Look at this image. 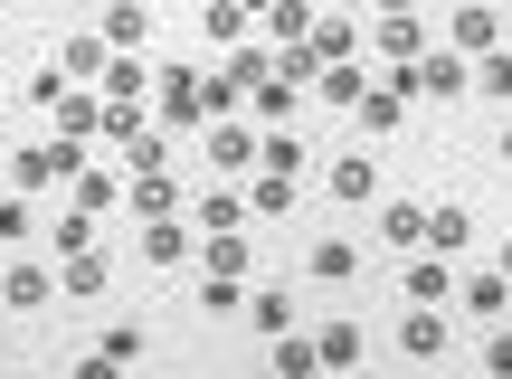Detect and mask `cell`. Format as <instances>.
<instances>
[{
    "mask_svg": "<svg viewBox=\"0 0 512 379\" xmlns=\"http://www.w3.org/2000/svg\"><path fill=\"white\" fill-rule=\"evenodd\" d=\"M48 114H57V133H76V143H95V133H105V95H95V86H67Z\"/></svg>",
    "mask_w": 512,
    "mask_h": 379,
    "instance_id": "30bf717a",
    "label": "cell"
},
{
    "mask_svg": "<svg viewBox=\"0 0 512 379\" xmlns=\"http://www.w3.org/2000/svg\"><path fill=\"white\" fill-rule=\"evenodd\" d=\"M380 237H389V247H427V209H418V199H389V209H380Z\"/></svg>",
    "mask_w": 512,
    "mask_h": 379,
    "instance_id": "603a6c76",
    "label": "cell"
},
{
    "mask_svg": "<svg viewBox=\"0 0 512 379\" xmlns=\"http://www.w3.org/2000/svg\"><path fill=\"white\" fill-rule=\"evenodd\" d=\"M76 10H105V0H76Z\"/></svg>",
    "mask_w": 512,
    "mask_h": 379,
    "instance_id": "bcb514c9",
    "label": "cell"
},
{
    "mask_svg": "<svg viewBox=\"0 0 512 379\" xmlns=\"http://www.w3.org/2000/svg\"><path fill=\"white\" fill-rule=\"evenodd\" d=\"M105 57H114V48H105V29H86V38H67V48H57V67H67L76 86H95V76H105Z\"/></svg>",
    "mask_w": 512,
    "mask_h": 379,
    "instance_id": "7402d4cb",
    "label": "cell"
},
{
    "mask_svg": "<svg viewBox=\"0 0 512 379\" xmlns=\"http://www.w3.org/2000/svg\"><path fill=\"white\" fill-rule=\"evenodd\" d=\"M427 247L456 256V247H465V209H427Z\"/></svg>",
    "mask_w": 512,
    "mask_h": 379,
    "instance_id": "74e56055",
    "label": "cell"
},
{
    "mask_svg": "<svg viewBox=\"0 0 512 379\" xmlns=\"http://www.w3.org/2000/svg\"><path fill=\"white\" fill-rule=\"evenodd\" d=\"M0 304H10V313L57 304V275H48V266H10V275H0Z\"/></svg>",
    "mask_w": 512,
    "mask_h": 379,
    "instance_id": "5bb4252c",
    "label": "cell"
},
{
    "mask_svg": "<svg viewBox=\"0 0 512 379\" xmlns=\"http://www.w3.org/2000/svg\"><path fill=\"white\" fill-rule=\"evenodd\" d=\"M484 370H512V332H494V342H484Z\"/></svg>",
    "mask_w": 512,
    "mask_h": 379,
    "instance_id": "ab89813d",
    "label": "cell"
},
{
    "mask_svg": "<svg viewBox=\"0 0 512 379\" xmlns=\"http://www.w3.org/2000/svg\"><path fill=\"white\" fill-rule=\"evenodd\" d=\"M361 86H370V76H361V57H332V67L313 76V95H323V105H342V114L361 105Z\"/></svg>",
    "mask_w": 512,
    "mask_h": 379,
    "instance_id": "ffe728a7",
    "label": "cell"
},
{
    "mask_svg": "<svg viewBox=\"0 0 512 379\" xmlns=\"http://www.w3.org/2000/svg\"><path fill=\"white\" fill-rule=\"evenodd\" d=\"M465 76H475V57H456V48H418L408 86H418V95H437V105H446V95H465Z\"/></svg>",
    "mask_w": 512,
    "mask_h": 379,
    "instance_id": "5b68a950",
    "label": "cell"
},
{
    "mask_svg": "<svg viewBox=\"0 0 512 379\" xmlns=\"http://www.w3.org/2000/svg\"><path fill=\"white\" fill-rule=\"evenodd\" d=\"M323 10H370V0H323Z\"/></svg>",
    "mask_w": 512,
    "mask_h": 379,
    "instance_id": "7bdbcfd3",
    "label": "cell"
},
{
    "mask_svg": "<svg viewBox=\"0 0 512 379\" xmlns=\"http://www.w3.org/2000/svg\"><path fill=\"white\" fill-rule=\"evenodd\" d=\"M494 152H503V171H512V124H503V133H494Z\"/></svg>",
    "mask_w": 512,
    "mask_h": 379,
    "instance_id": "60d3db41",
    "label": "cell"
},
{
    "mask_svg": "<svg viewBox=\"0 0 512 379\" xmlns=\"http://www.w3.org/2000/svg\"><path fill=\"white\" fill-rule=\"evenodd\" d=\"M266 361L285 370V379H313V370H323V351H313V332H304V342H294V332H275V351H266Z\"/></svg>",
    "mask_w": 512,
    "mask_h": 379,
    "instance_id": "f546056e",
    "label": "cell"
},
{
    "mask_svg": "<svg viewBox=\"0 0 512 379\" xmlns=\"http://www.w3.org/2000/svg\"><path fill=\"white\" fill-rule=\"evenodd\" d=\"M446 48H456V57L503 48V10H494V0H456V29H446Z\"/></svg>",
    "mask_w": 512,
    "mask_h": 379,
    "instance_id": "277c9868",
    "label": "cell"
},
{
    "mask_svg": "<svg viewBox=\"0 0 512 379\" xmlns=\"http://www.w3.org/2000/svg\"><path fill=\"white\" fill-rule=\"evenodd\" d=\"M247 199H256V218H285L294 199H304V181H294V171H256V181H247Z\"/></svg>",
    "mask_w": 512,
    "mask_h": 379,
    "instance_id": "d4e9b609",
    "label": "cell"
},
{
    "mask_svg": "<svg viewBox=\"0 0 512 379\" xmlns=\"http://www.w3.org/2000/svg\"><path fill=\"white\" fill-rule=\"evenodd\" d=\"M275 67V48H247V38H238V48H228V76H238V86H256V76H266Z\"/></svg>",
    "mask_w": 512,
    "mask_h": 379,
    "instance_id": "f35d334b",
    "label": "cell"
},
{
    "mask_svg": "<svg viewBox=\"0 0 512 379\" xmlns=\"http://www.w3.org/2000/svg\"><path fill=\"white\" fill-rule=\"evenodd\" d=\"M238 10H247V19H256V10H266V0H238Z\"/></svg>",
    "mask_w": 512,
    "mask_h": 379,
    "instance_id": "f6af8a7d",
    "label": "cell"
},
{
    "mask_svg": "<svg viewBox=\"0 0 512 379\" xmlns=\"http://www.w3.org/2000/svg\"><path fill=\"white\" fill-rule=\"evenodd\" d=\"M133 361H143V332H133V323H114V332H105V342H95L76 370H86V379H105V370H133Z\"/></svg>",
    "mask_w": 512,
    "mask_h": 379,
    "instance_id": "9a60e30c",
    "label": "cell"
},
{
    "mask_svg": "<svg viewBox=\"0 0 512 379\" xmlns=\"http://www.w3.org/2000/svg\"><path fill=\"white\" fill-rule=\"evenodd\" d=\"M247 29H256V19L238 10V0H209V10H200V38H219V48H238Z\"/></svg>",
    "mask_w": 512,
    "mask_h": 379,
    "instance_id": "4316f807",
    "label": "cell"
},
{
    "mask_svg": "<svg viewBox=\"0 0 512 379\" xmlns=\"http://www.w3.org/2000/svg\"><path fill=\"white\" fill-rule=\"evenodd\" d=\"M200 275H256V247H247V228H219V237H200Z\"/></svg>",
    "mask_w": 512,
    "mask_h": 379,
    "instance_id": "7c38bea8",
    "label": "cell"
},
{
    "mask_svg": "<svg viewBox=\"0 0 512 379\" xmlns=\"http://www.w3.org/2000/svg\"><path fill=\"white\" fill-rule=\"evenodd\" d=\"M370 10H418V0H370Z\"/></svg>",
    "mask_w": 512,
    "mask_h": 379,
    "instance_id": "b9f144b4",
    "label": "cell"
},
{
    "mask_svg": "<svg viewBox=\"0 0 512 379\" xmlns=\"http://www.w3.org/2000/svg\"><path fill=\"white\" fill-rule=\"evenodd\" d=\"M181 218H190L200 237H219V228H247V218H256V199H247V190H200Z\"/></svg>",
    "mask_w": 512,
    "mask_h": 379,
    "instance_id": "52a82bcc",
    "label": "cell"
},
{
    "mask_svg": "<svg viewBox=\"0 0 512 379\" xmlns=\"http://www.w3.org/2000/svg\"><path fill=\"white\" fill-rule=\"evenodd\" d=\"M446 285H456V275H446V266H408L399 304H446Z\"/></svg>",
    "mask_w": 512,
    "mask_h": 379,
    "instance_id": "1f68e13d",
    "label": "cell"
},
{
    "mask_svg": "<svg viewBox=\"0 0 512 379\" xmlns=\"http://www.w3.org/2000/svg\"><path fill=\"white\" fill-rule=\"evenodd\" d=\"M304 275H313V285H351V275H361V247H342V237H323V247L304 256Z\"/></svg>",
    "mask_w": 512,
    "mask_h": 379,
    "instance_id": "44dd1931",
    "label": "cell"
},
{
    "mask_svg": "<svg viewBox=\"0 0 512 379\" xmlns=\"http://www.w3.org/2000/svg\"><path fill=\"white\" fill-rule=\"evenodd\" d=\"M313 19H323V0H266V10H256V29H266L275 48H285V38H304Z\"/></svg>",
    "mask_w": 512,
    "mask_h": 379,
    "instance_id": "e0dca14e",
    "label": "cell"
},
{
    "mask_svg": "<svg viewBox=\"0 0 512 379\" xmlns=\"http://www.w3.org/2000/svg\"><path fill=\"white\" fill-rule=\"evenodd\" d=\"M95 29H105V48H133V57H143L152 10H143V0H105V19H95Z\"/></svg>",
    "mask_w": 512,
    "mask_h": 379,
    "instance_id": "4fadbf2b",
    "label": "cell"
},
{
    "mask_svg": "<svg viewBox=\"0 0 512 379\" xmlns=\"http://www.w3.org/2000/svg\"><path fill=\"white\" fill-rule=\"evenodd\" d=\"M114 152H124V181H133V171H171V124H143L133 143H114Z\"/></svg>",
    "mask_w": 512,
    "mask_h": 379,
    "instance_id": "d6986e66",
    "label": "cell"
},
{
    "mask_svg": "<svg viewBox=\"0 0 512 379\" xmlns=\"http://www.w3.org/2000/svg\"><path fill=\"white\" fill-rule=\"evenodd\" d=\"M67 199H76V209H95V218H105L114 199H124V171H114V162H86V171L67 181Z\"/></svg>",
    "mask_w": 512,
    "mask_h": 379,
    "instance_id": "2e32d148",
    "label": "cell"
},
{
    "mask_svg": "<svg viewBox=\"0 0 512 379\" xmlns=\"http://www.w3.org/2000/svg\"><path fill=\"white\" fill-rule=\"evenodd\" d=\"M124 209H133V218H181L190 199H181L171 171H133V181H124Z\"/></svg>",
    "mask_w": 512,
    "mask_h": 379,
    "instance_id": "ba28073f",
    "label": "cell"
},
{
    "mask_svg": "<svg viewBox=\"0 0 512 379\" xmlns=\"http://www.w3.org/2000/svg\"><path fill=\"white\" fill-rule=\"evenodd\" d=\"M399 351H408V361H437V351H446L437 304H399Z\"/></svg>",
    "mask_w": 512,
    "mask_h": 379,
    "instance_id": "8fae6325",
    "label": "cell"
},
{
    "mask_svg": "<svg viewBox=\"0 0 512 379\" xmlns=\"http://www.w3.org/2000/svg\"><path fill=\"white\" fill-rule=\"evenodd\" d=\"M361 48L380 57V67H408V57H418V48H437V38H427V19H418V10H380V19L361 29Z\"/></svg>",
    "mask_w": 512,
    "mask_h": 379,
    "instance_id": "6da1fadb",
    "label": "cell"
},
{
    "mask_svg": "<svg viewBox=\"0 0 512 379\" xmlns=\"http://www.w3.org/2000/svg\"><path fill=\"white\" fill-rule=\"evenodd\" d=\"M200 304L209 313H238L247 304V275H200Z\"/></svg>",
    "mask_w": 512,
    "mask_h": 379,
    "instance_id": "8d00e7d4",
    "label": "cell"
},
{
    "mask_svg": "<svg viewBox=\"0 0 512 379\" xmlns=\"http://www.w3.org/2000/svg\"><path fill=\"white\" fill-rule=\"evenodd\" d=\"M95 86H105V95H143V57H133V48H114V57H105V76H95Z\"/></svg>",
    "mask_w": 512,
    "mask_h": 379,
    "instance_id": "4dcf8cb0",
    "label": "cell"
},
{
    "mask_svg": "<svg viewBox=\"0 0 512 379\" xmlns=\"http://www.w3.org/2000/svg\"><path fill=\"white\" fill-rule=\"evenodd\" d=\"M465 313H475V323H503L512 313V275L494 266V275H465Z\"/></svg>",
    "mask_w": 512,
    "mask_h": 379,
    "instance_id": "ac0fdd59",
    "label": "cell"
},
{
    "mask_svg": "<svg viewBox=\"0 0 512 379\" xmlns=\"http://www.w3.org/2000/svg\"><path fill=\"white\" fill-rule=\"evenodd\" d=\"M19 237H38V209H29V190H10V199H0V247H19Z\"/></svg>",
    "mask_w": 512,
    "mask_h": 379,
    "instance_id": "d6a6232c",
    "label": "cell"
},
{
    "mask_svg": "<svg viewBox=\"0 0 512 379\" xmlns=\"http://www.w3.org/2000/svg\"><path fill=\"white\" fill-rule=\"evenodd\" d=\"M247 323H256V332H294V304H285V294H275V285H256Z\"/></svg>",
    "mask_w": 512,
    "mask_h": 379,
    "instance_id": "e575fe53",
    "label": "cell"
},
{
    "mask_svg": "<svg viewBox=\"0 0 512 379\" xmlns=\"http://www.w3.org/2000/svg\"><path fill=\"white\" fill-rule=\"evenodd\" d=\"M332 199H380V162L370 152H342L332 162Z\"/></svg>",
    "mask_w": 512,
    "mask_h": 379,
    "instance_id": "cb8c5ba5",
    "label": "cell"
},
{
    "mask_svg": "<svg viewBox=\"0 0 512 379\" xmlns=\"http://www.w3.org/2000/svg\"><path fill=\"white\" fill-rule=\"evenodd\" d=\"M152 114H162L171 133L209 124V114H200V76H190V67H162V86H152Z\"/></svg>",
    "mask_w": 512,
    "mask_h": 379,
    "instance_id": "3957f363",
    "label": "cell"
},
{
    "mask_svg": "<svg viewBox=\"0 0 512 379\" xmlns=\"http://www.w3.org/2000/svg\"><path fill=\"white\" fill-rule=\"evenodd\" d=\"M10 181H19V190H48V181H57V162H48V143H19V162H10Z\"/></svg>",
    "mask_w": 512,
    "mask_h": 379,
    "instance_id": "836d02e7",
    "label": "cell"
},
{
    "mask_svg": "<svg viewBox=\"0 0 512 379\" xmlns=\"http://www.w3.org/2000/svg\"><path fill=\"white\" fill-rule=\"evenodd\" d=\"M313 351H323V370H351V361H361V323H323Z\"/></svg>",
    "mask_w": 512,
    "mask_h": 379,
    "instance_id": "83f0119b",
    "label": "cell"
},
{
    "mask_svg": "<svg viewBox=\"0 0 512 379\" xmlns=\"http://www.w3.org/2000/svg\"><path fill=\"white\" fill-rule=\"evenodd\" d=\"M209 171H219V181L256 171V114H219V124H209Z\"/></svg>",
    "mask_w": 512,
    "mask_h": 379,
    "instance_id": "7a4b0ae2",
    "label": "cell"
},
{
    "mask_svg": "<svg viewBox=\"0 0 512 379\" xmlns=\"http://www.w3.org/2000/svg\"><path fill=\"white\" fill-rule=\"evenodd\" d=\"M200 114H209V124H219V114H247V86H238V76H200Z\"/></svg>",
    "mask_w": 512,
    "mask_h": 379,
    "instance_id": "f1b7e54d",
    "label": "cell"
},
{
    "mask_svg": "<svg viewBox=\"0 0 512 379\" xmlns=\"http://www.w3.org/2000/svg\"><path fill=\"white\" fill-rule=\"evenodd\" d=\"M247 114H256V124H294V114H304V86H294V76H256V86H247Z\"/></svg>",
    "mask_w": 512,
    "mask_h": 379,
    "instance_id": "9c48e42d",
    "label": "cell"
},
{
    "mask_svg": "<svg viewBox=\"0 0 512 379\" xmlns=\"http://www.w3.org/2000/svg\"><path fill=\"white\" fill-rule=\"evenodd\" d=\"M465 86H484V95H512V48H484V57H475V76H465Z\"/></svg>",
    "mask_w": 512,
    "mask_h": 379,
    "instance_id": "d590c367",
    "label": "cell"
},
{
    "mask_svg": "<svg viewBox=\"0 0 512 379\" xmlns=\"http://www.w3.org/2000/svg\"><path fill=\"white\" fill-rule=\"evenodd\" d=\"M48 247H57V256H86V247H105V237H95V209H76V199H67V218L48 228Z\"/></svg>",
    "mask_w": 512,
    "mask_h": 379,
    "instance_id": "484cf974",
    "label": "cell"
},
{
    "mask_svg": "<svg viewBox=\"0 0 512 379\" xmlns=\"http://www.w3.org/2000/svg\"><path fill=\"white\" fill-rule=\"evenodd\" d=\"M143 256L152 266H200V228L190 218H143Z\"/></svg>",
    "mask_w": 512,
    "mask_h": 379,
    "instance_id": "8992f818",
    "label": "cell"
},
{
    "mask_svg": "<svg viewBox=\"0 0 512 379\" xmlns=\"http://www.w3.org/2000/svg\"><path fill=\"white\" fill-rule=\"evenodd\" d=\"M494 266H503V275H512V237H503V256H494Z\"/></svg>",
    "mask_w": 512,
    "mask_h": 379,
    "instance_id": "ee69618b",
    "label": "cell"
}]
</instances>
